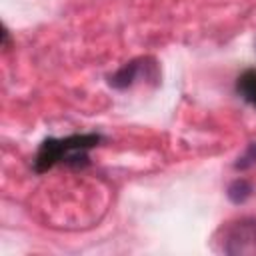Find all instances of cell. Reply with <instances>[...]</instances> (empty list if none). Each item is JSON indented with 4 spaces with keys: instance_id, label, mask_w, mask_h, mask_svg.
Masks as SVG:
<instances>
[{
    "instance_id": "277c9868",
    "label": "cell",
    "mask_w": 256,
    "mask_h": 256,
    "mask_svg": "<svg viewBox=\"0 0 256 256\" xmlns=\"http://www.w3.org/2000/svg\"><path fill=\"white\" fill-rule=\"evenodd\" d=\"M236 92L256 108V70H246L242 76H238L236 82Z\"/></svg>"
},
{
    "instance_id": "6da1fadb",
    "label": "cell",
    "mask_w": 256,
    "mask_h": 256,
    "mask_svg": "<svg viewBox=\"0 0 256 256\" xmlns=\"http://www.w3.org/2000/svg\"><path fill=\"white\" fill-rule=\"evenodd\" d=\"M102 136L88 132V134H72L66 138H46L34 158V170L46 172L56 164L68 166H84L88 162V150L100 144Z\"/></svg>"
},
{
    "instance_id": "7a4b0ae2",
    "label": "cell",
    "mask_w": 256,
    "mask_h": 256,
    "mask_svg": "<svg viewBox=\"0 0 256 256\" xmlns=\"http://www.w3.org/2000/svg\"><path fill=\"white\" fill-rule=\"evenodd\" d=\"M226 254H256V220H240L224 234Z\"/></svg>"
},
{
    "instance_id": "3957f363",
    "label": "cell",
    "mask_w": 256,
    "mask_h": 256,
    "mask_svg": "<svg viewBox=\"0 0 256 256\" xmlns=\"http://www.w3.org/2000/svg\"><path fill=\"white\" fill-rule=\"evenodd\" d=\"M138 76H148V78H154L158 80V74H156V62L152 58H134L130 62H126L124 66H120L110 78H108V84L116 90H126L128 86H132Z\"/></svg>"
},
{
    "instance_id": "8992f818",
    "label": "cell",
    "mask_w": 256,
    "mask_h": 256,
    "mask_svg": "<svg viewBox=\"0 0 256 256\" xmlns=\"http://www.w3.org/2000/svg\"><path fill=\"white\" fill-rule=\"evenodd\" d=\"M252 166H256V142H250L246 146V150L238 156V160L234 162L236 170H248Z\"/></svg>"
},
{
    "instance_id": "5b68a950",
    "label": "cell",
    "mask_w": 256,
    "mask_h": 256,
    "mask_svg": "<svg viewBox=\"0 0 256 256\" xmlns=\"http://www.w3.org/2000/svg\"><path fill=\"white\" fill-rule=\"evenodd\" d=\"M226 196L234 204H244L252 196V184L246 178H236L234 182H230V186L226 190Z\"/></svg>"
}]
</instances>
